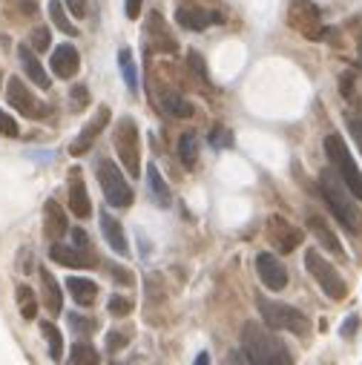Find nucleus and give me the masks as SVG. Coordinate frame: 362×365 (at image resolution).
Wrapping results in <instances>:
<instances>
[{"mask_svg": "<svg viewBox=\"0 0 362 365\" xmlns=\"http://www.w3.org/2000/svg\"><path fill=\"white\" fill-rule=\"evenodd\" d=\"M242 354H245V362H253V365H291L294 362L291 351L273 334V328L259 325V322L242 325Z\"/></svg>", "mask_w": 362, "mask_h": 365, "instance_id": "obj_1", "label": "nucleus"}, {"mask_svg": "<svg viewBox=\"0 0 362 365\" xmlns=\"http://www.w3.org/2000/svg\"><path fill=\"white\" fill-rule=\"evenodd\" d=\"M319 190H322L325 204L336 216V222L351 233H362V210L353 204V196L345 187V181L336 176V170H325L319 176Z\"/></svg>", "mask_w": 362, "mask_h": 365, "instance_id": "obj_2", "label": "nucleus"}, {"mask_svg": "<svg viewBox=\"0 0 362 365\" xmlns=\"http://www.w3.org/2000/svg\"><path fill=\"white\" fill-rule=\"evenodd\" d=\"M256 305H259V314H262L267 328H273V331H291V334H297L302 339L311 334V319L299 308L284 305V302H273V300H267L262 294L256 297Z\"/></svg>", "mask_w": 362, "mask_h": 365, "instance_id": "obj_3", "label": "nucleus"}, {"mask_svg": "<svg viewBox=\"0 0 362 365\" xmlns=\"http://www.w3.org/2000/svg\"><path fill=\"white\" fill-rule=\"evenodd\" d=\"M325 156H328L331 167L336 170V176H339V179L345 181V187L351 190V196H353L356 201H362V173H359V167H356V162H353L351 150L345 147V141H342L339 132L325 135Z\"/></svg>", "mask_w": 362, "mask_h": 365, "instance_id": "obj_4", "label": "nucleus"}, {"mask_svg": "<svg viewBox=\"0 0 362 365\" xmlns=\"http://www.w3.org/2000/svg\"><path fill=\"white\" fill-rule=\"evenodd\" d=\"M305 268H308V273L319 282V287L325 290V297H331L334 302H339V300H345L348 297V285H345V279L339 276V270L316 250V248H311L308 253H305Z\"/></svg>", "mask_w": 362, "mask_h": 365, "instance_id": "obj_5", "label": "nucleus"}, {"mask_svg": "<svg viewBox=\"0 0 362 365\" xmlns=\"http://www.w3.org/2000/svg\"><path fill=\"white\" fill-rule=\"evenodd\" d=\"M115 153H118V159H121L124 170H127L129 176H135V179H138V173H141L138 124H135L129 115H124V118L115 124Z\"/></svg>", "mask_w": 362, "mask_h": 365, "instance_id": "obj_6", "label": "nucleus"}, {"mask_svg": "<svg viewBox=\"0 0 362 365\" xmlns=\"http://www.w3.org/2000/svg\"><path fill=\"white\" fill-rule=\"evenodd\" d=\"M98 184H101L104 199H107L110 207H129L132 199H135L132 196V187L127 184V179L121 173V167L112 164L110 159L98 162Z\"/></svg>", "mask_w": 362, "mask_h": 365, "instance_id": "obj_7", "label": "nucleus"}, {"mask_svg": "<svg viewBox=\"0 0 362 365\" xmlns=\"http://www.w3.org/2000/svg\"><path fill=\"white\" fill-rule=\"evenodd\" d=\"M287 23L308 41H322L328 32L322 26V15L314 0H291V6H287Z\"/></svg>", "mask_w": 362, "mask_h": 365, "instance_id": "obj_8", "label": "nucleus"}, {"mask_svg": "<svg viewBox=\"0 0 362 365\" xmlns=\"http://www.w3.org/2000/svg\"><path fill=\"white\" fill-rule=\"evenodd\" d=\"M6 101H9V107L12 110H18L23 118H43L46 115V107H43V101H38L35 95H32V90L23 84V78H9V84H6Z\"/></svg>", "mask_w": 362, "mask_h": 365, "instance_id": "obj_9", "label": "nucleus"}, {"mask_svg": "<svg viewBox=\"0 0 362 365\" xmlns=\"http://www.w3.org/2000/svg\"><path fill=\"white\" fill-rule=\"evenodd\" d=\"M267 239L273 245L276 253H294L299 245H302V231L294 228L291 222H284L282 216H270L267 218Z\"/></svg>", "mask_w": 362, "mask_h": 365, "instance_id": "obj_10", "label": "nucleus"}, {"mask_svg": "<svg viewBox=\"0 0 362 365\" xmlns=\"http://www.w3.org/2000/svg\"><path fill=\"white\" fill-rule=\"evenodd\" d=\"M49 259L63 265V268H95L98 259L90 248H78V245H60V242H52L49 248Z\"/></svg>", "mask_w": 362, "mask_h": 365, "instance_id": "obj_11", "label": "nucleus"}, {"mask_svg": "<svg viewBox=\"0 0 362 365\" xmlns=\"http://www.w3.org/2000/svg\"><path fill=\"white\" fill-rule=\"evenodd\" d=\"M256 270H259L262 285L270 287L273 294H276V290H284V285H287V268L273 253H259L256 256Z\"/></svg>", "mask_w": 362, "mask_h": 365, "instance_id": "obj_12", "label": "nucleus"}, {"mask_svg": "<svg viewBox=\"0 0 362 365\" xmlns=\"http://www.w3.org/2000/svg\"><path fill=\"white\" fill-rule=\"evenodd\" d=\"M219 21H225L222 12H210L201 6H179L176 9V23L190 32H204L210 23H219Z\"/></svg>", "mask_w": 362, "mask_h": 365, "instance_id": "obj_13", "label": "nucleus"}, {"mask_svg": "<svg viewBox=\"0 0 362 365\" xmlns=\"http://www.w3.org/2000/svg\"><path fill=\"white\" fill-rule=\"evenodd\" d=\"M49 66L55 72V78H63V81L75 78L78 69H81V55L72 43H60V46H55V52L49 58Z\"/></svg>", "mask_w": 362, "mask_h": 365, "instance_id": "obj_14", "label": "nucleus"}, {"mask_svg": "<svg viewBox=\"0 0 362 365\" xmlns=\"http://www.w3.org/2000/svg\"><path fill=\"white\" fill-rule=\"evenodd\" d=\"M107 124H110V110H107V107H101V110H98V115H95V118L81 129V135L69 144V156H75V159H78V156H84V153L92 147V144H95V138L107 129Z\"/></svg>", "mask_w": 362, "mask_h": 365, "instance_id": "obj_15", "label": "nucleus"}, {"mask_svg": "<svg viewBox=\"0 0 362 365\" xmlns=\"http://www.w3.org/2000/svg\"><path fill=\"white\" fill-rule=\"evenodd\" d=\"M18 58H21V66H23V75H26L35 87H41V90H49V87H52V78L46 75L43 63L38 60V55H35V49H32L29 43L18 46Z\"/></svg>", "mask_w": 362, "mask_h": 365, "instance_id": "obj_16", "label": "nucleus"}, {"mask_svg": "<svg viewBox=\"0 0 362 365\" xmlns=\"http://www.w3.org/2000/svg\"><path fill=\"white\" fill-rule=\"evenodd\" d=\"M43 236L49 242H60L66 236V210L55 199H46L43 204Z\"/></svg>", "mask_w": 362, "mask_h": 365, "instance_id": "obj_17", "label": "nucleus"}, {"mask_svg": "<svg viewBox=\"0 0 362 365\" xmlns=\"http://www.w3.org/2000/svg\"><path fill=\"white\" fill-rule=\"evenodd\" d=\"M101 233L107 239V245L118 253V256H129V242H127V233L121 228V222L110 213H101Z\"/></svg>", "mask_w": 362, "mask_h": 365, "instance_id": "obj_18", "label": "nucleus"}, {"mask_svg": "<svg viewBox=\"0 0 362 365\" xmlns=\"http://www.w3.org/2000/svg\"><path fill=\"white\" fill-rule=\"evenodd\" d=\"M69 213L78 216V218H90V213H92L90 193H87L78 173H72V181H69Z\"/></svg>", "mask_w": 362, "mask_h": 365, "instance_id": "obj_19", "label": "nucleus"}, {"mask_svg": "<svg viewBox=\"0 0 362 365\" xmlns=\"http://www.w3.org/2000/svg\"><path fill=\"white\" fill-rule=\"evenodd\" d=\"M308 231L316 236V242H319L325 250H331L334 256L345 259V248L339 245V239L334 236V231L325 225V218H322V216H308Z\"/></svg>", "mask_w": 362, "mask_h": 365, "instance_id": "obj_20", "label": "nucleus"}, {"mask_svg": "<svg viewBox=\"0 0 362 365\" xmlns=\"http://www.w3.org/2000/svg\"><path fill=\"white\" fill-rule=\"evenodd\" d=\"M41 290H43V308L52 317H60V311H63V294H60L58 279L46 268H41Z\"/></svg>", "mask_w": 362, "mask_h": 365, "instance_id": "obj_21", "label": "nucleus"}, {"mask_svg": "<svg viewBox=\"0 0 362 365\" xmlns=\"http://www.w3.org/2000/svg\"><path fill=\"white\" fill-rule=\"evenodd\" d=\"M147 32H150V41H153V46H156L159 52H176V49H179L176 38L170 35V29H167V23H164V18H161L159 12H153V15L147 18Z\"/></svg>", "mask_w": 362, "mask_h": 365, "instance_id": "obj_22", "label": "nucleus"}, {"mask_svg": "<svg viewBox=\"0 0 362 365\" xmlns=\"http://www.w3.org/2000/svg\"><path fill=\"white\" fill-rule=\"evenodd\" d=\"M66 290L78 305H92L95 297H98V285L92 279H81V276H69L66 279Z\"/></svg>", "mask_w": 362, "mask_h": 365, "instance_id": "obj_23", "label": "nucleus"}, {"mask_svg": "<svg viewBox=\"0 0 362 365\" xmlns=\"http://www.w3.org/2000/svg\"><path fill=\"white\" fill-rule=\"evenodd\" d=\"M147 184H150L153 201H156L159 207H170L173 196H170V187H167V181H164V176L159 173V167H156V164H147Z\"/></svg>", "mask_w": 362, "mask_h": 365, "instance_id": "obj_24", "label": "nucleus"}, {"mask_svg": "<svg viewBox=\"0 0 362 365\" xmlns=\"http://www.w3.org/2000/svg\"><path fill=\"white\" fill-rule=\"evenodd\" d=\"M46 9H49L52 23H55L63 35H69V38H78V35H81V29L69 21V15H66V9H63V0H49V6H46Z\"/></svg>", "mask_w": 362, "mask_h": 365, "instance_id": "obj_25", "label": "nucleus"}, {"mask_svg": "<svg viewBox=\"0 0 362 365\" xmlns=\"http://www.w3.org/2000/svg\"><path fill=\"white\" fill-rule=\"evenodd\" d=\"M179 159H181V164L187 170L196 167V162H198V135L196 132H181V138H179Z\"/></svg>", "mask_w": 362, "mask_h": 365, "instance_id": "obj_26", "label": "nucleus"}, {"mask_svg": "<svg viewBox=\"0 0 362 365\" xmlns=\"http://www.w3.org/2000/svg\"><path fill=\"white\" fill-rule=\"evenodd\" d=\"M118 66H121V75H124L127 90L129 92H138V66H135V58H132V52L127 46L118 52Z\"/></svg>", "mask_w": 362, "mask_h": 365, "instance_id": "obj_27", "label": "nucleus"}, {"mask_svg": "<svg viewBox=\"0 0 362 365\" xmlns=\"http://www.w3.org/2000/svg\"><path fill=\"white\" fill-rule=\"evenodd\" d=\"M15 297H18V308H21V317L23 319H35L38 317V297H35V290L29 285H18L15 290Z\"/></svg>", "mask_w": 362, "mask_h": 365, "instance_id": "obj_28", "label": "nucleus"}, {"mask_svg": "<svg viewBox=\"0 0 362 365\" xmlns=\"http://www.w3.org/2000/svg\"><path fill=\"white\" fill-rule=\"evenodd\" d=\"M161 107H164L173 118H190V115L196 112V110H193V104H190V101H184L179 92H167V95H164V101H161Z\"/></svg>", "mask_w": 362, "mask_h": 365, "instance_id": "obj_29", "label": "nucleus"}, {"mask_svg": "<svg viewBox=\"0 0 362 365\" xmlns=\"http://www.w3.org/2000/svg\"><path fill=\"white\" fill-rule=\"evenodd\" d=\"M41 331H43V337L49 342V356L55 362H60V356H63V337H60V331L52 322H41Z\"/></svg>", "mask_w": 362, "mask_h": 365, "instance_id": "obj_30", "label": "nucleus"}, {"mask_svg": "<svg viewBox=\"0 0 362 365\" xmlns=\"http://www.w3.org/2000/svg\"><path fill=\"white\" fill-rule=\"evenodd\" d=\"M69 362H75V365H87V362H98V354L90 342H75L69 351Z\"/></svg>", "mask_w": 362, "mask_h": 365, "instance_id": "obj_31", "label": "nucleus"}, {"mask_svg": "<svg viewBox=\"0 0 362 365\" xmlns=\"http://www.w3.org/2000/svg\"><path fill=\"white\" fill-rule=\"evenodd\" d=\"M207 141H210V147H215V150H225V147H230V144H233V132H230L225 124H215V127L210 129Z\"/></svg>", "mask_w": 362, "mask_h": 365, "instance_id": "obj_32", "label": "nucleus"}, {"mask_svg": "<svg viewBox=\"0 0 362 365\" xmlns=\"http://www.w3.org/2000/svg\"><path fill=\"white\" fill-rule=\"evenodd\" d=\"M29 46H32L35 52H46V49L52 46V32H49L46 26L32 29V35H29Z\"/></svg>", "mask_w": 362, "mask_h": 365, "instance_id": "obj_33", "label": "nucleus"}, {"mask_svg": "<svg viewBox=\"0 0 362 365\" xmlns=\"http://www.w3.org/2000/svg\"><path fill=\"white\" fill-rule=\"evenodd\" d=\"M187 66H190V72L196 75V81L210 84V78H207V63H204V58H201L198 52H190V55H187Z\"/></svg>", "mask_w": 362, "mask_h": 365, "instance_id": "obj_34", "label": "nucleus"}, {"mask_svg": "<svg viewBox=\"0 0 362 365\" xmlns=\"http://www.w3.org/2000/svg\"><path fill=\"white\" fill-rule=\"evenodd\" d=\"M0 135H4V138H18L21 135V124L9 112H4V110H0Z\"/></svg>", "mask_w": 362, "mask_h": 365, "instance_id": "obj_35", "label": "nucleus"}, {"mask_svg": "<svg viewBox=\"0 0 362 365\" xmlns=\"http://www.w3.org/2000/svg\"><path fill=\"white\" fill-rule=\"evenodd\" d=\"M107 311H110L112 317H129V311H132V302H129V300H124V297H110V302H107Z\"/></svg>", "mask_w": 362, "mask_h": 365, "instance_id": "obj_36", "label": "nucleus"}, {"mask_svg": "<svg viewBox=\"0 0 362 365\" xmlns=\"http://www.w3.org/2000/svg\"><path fill=\"white\" fill-rule=\"evenodd\" d=\"M129 337H132L129 331H112V334L107 337V351H110V354H118V351L129 342Z\"/></svg>", "mask_w": 362, "mask_h": 365, "instance_id": "obj_37", "label": "nucleus"}, {"mask_svg": "<svg viewBox=\"0 0 362 365\" xmlns=\"http://www.w3.org/2000/svg\"><path fill=\"white\" fill-rule=\"evenodd\" d=\"M345 124H348V132L353 135L356 147H359V153H362V118L353 115V112H348V115H345Z\"/></svg>", "mask_w": 362, "mask_h": 365, "instance_id": "obj_38", "label": "nucleus"}, {"mask_svg": "<svg viewBox=\"0 0 362 365\" xmlns=\"http://www.w3.org/2000/svg\"><path fill=\"white\" fill-rule=\"evenodd\" d=\"M87 104H90V90L84 87V84H78V87H72V110H87Z\"/></svg>", "mask_w": 362, "mask_h": 365, "instance_id": "obj_39", "label": "nucleus"}, {"mask_svg": "<svg viewBox=\"0 0 362 365\" xmlns=\"http://www.w3.org/2000/svg\"><path fill=\"white\" fill-rule=\"evenodd\" d=\"M107 273H110L118 285H127V287H129V285H135V276H132L127 268H121V265H110V268H107Z\"/></svg>", "mask_w": 362, "mask_h": 365, "instance_id": "obj_40", "label": "nucleus"}, {"mask_svg": "<svg viewBox=\"0 0 362 365\" xmlns=\"http://www.w3.org/2000/svg\"><path fill=\"white\" fill-rule=\"evenodd\" d=\"M69 325L75 328L78 334H87L90 328H95V322H92V319H84V317H78V314H69Z\"/></svg>", "mask_w": 362, "mask_h": 365, "instance_id": "obj_41", "label": "nucleus"}, {"mask_svg": "<svg viewBox=\"0 0 362 365\" xmlns=\"http://www.w3.org/2000/svg\"><path fill=\"white\" fill-rule=\"evenodd\" d=\"M63 4H66L72 18H84L87 15V0H63Z\"/></svg>", "mask_w": 362, "mask_h": 365, "instance_id": "obj_42", "label": "nucleus"}, {"mask_svg": "<svg viewBox=\"0 0 362 365\" xmlns=\"http://www.w3.org/2000/svg\"><path fill=\"white\" fill-rule=\"evenodd\" d=\"M339 92L345 98H353V72H345V75L339 78Z\"/></svg>", "mask_w": 362, "mask_h": 365, "instance_id": "obj_43", "label": "nucleus"}, {"mask_svg": "<svg viewBox=\"0 0 362 365\" xmlns=\"http://www.w3.org/2000/svg\"><path fill=\"white\" fill-rule=\"evenodd\" d=\"M141 6H144V0H127V4H124L127 18H129V21H135V18L141 15Z\"/></svg>", "mask_w": 362, "mask_h": 365, "instance_id": "obj_44", "label": "nucleus"}, {"mask_svg": "<svg viewBox=\"0 0 362 365\" xmlns=\"http://www.w3.org/2000/svg\"><path fill=\"white\" fill-rule=\"evenodd\" d=\"M356 325H359V317H356V314H353V317H348V319H345V325H342V337H345V339H351V337L356 334Z\"/></svg>", "mask_w": 362, "mask_h": 365, "instance_id": "obj_45", "label": "nucleus"}, {"mask_svg": "<svg viewBox=\"0 0 362 365\" xmlns=\"http://www.w3.org/2000/svg\"><path fill=\"white\" fill-rule=\"evenodd\" d=\"M72 239H75V242H72V245H78V248H90V239H87V233L84 231H72Z\"/></svg>", "mask_w": 362, "mask_h": 365, "instance_id": "obj_46", "label": "nucleus"}, {"mask_svg": "<svg viewBox=\"0 0 362 365\" xmlns=\"http://www.w3.org/2000/svg\"><path fill=\"white\" fill-rule=\"evenodd\" d=\"M196 362H198V365H207V362H210V356H207V354H198V356H196Z\"/></svg>", "mask_w": 362, "mask_h": 365, "instance_id": "obj_47", "label": "nucleus"}, {"mask_svg": "<svg viewBox=\"0 0 362 365\" xmlns=\"http://www.w3.org/2000/svg\"><path fill=\"white\" fill-rule=\"evenodd\" d=\"M356 49H359V66H362V35H359V43H356Z\"/></svg>", "mask_w": 362, "mask_h": 365, "instance_id": "obj_48", "label": "nucleus"}, {"mask_svg": "<svg viewBox=\"0 0 362 365\" xmlns=\"http://www.w3.org/2000/svg\"><path fill=\"white\" fill-rule=\"evenodd\" d=\"M0 81H4V75H0Z\"/></svg>", "mask_w": 362, "mask_h": 365, "instance_id": "obj_49", "label": "nucleus"}]
</instances>
